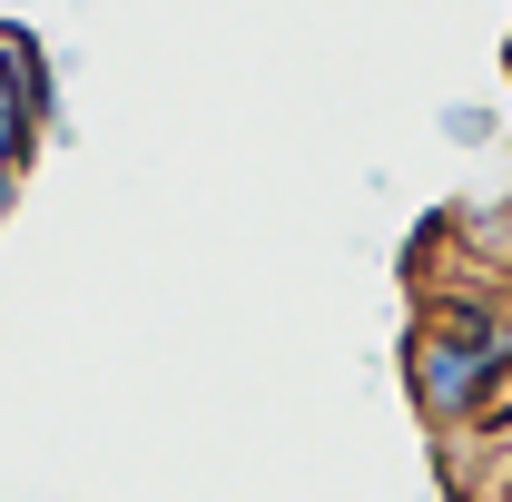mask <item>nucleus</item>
<instances>
[{
  "instance_id": "obj_5",
  "label": "nucleus",
  "mask_w": 512,
  "mask_h": 502,
  "mask_svg": "<svg viewBox=\"0 0 512 502\" xmlns=\"http://www.w3.org/2000/svg\"><path fill=\"white\" fill-rule=\"evenodd\" d=\"M493 502H512V434L493 443Z\"/></svg>"
},
{
  "instance_id": "obj_2",
  "label": "nucleus",
  "mask_w": 512,
  "mask_h": 502,
  "mask_svg": "<svg viewBox=\"0 0 512 502\" xmlns=\"http://www.w3.org/2000/svg\"><path fill=\"white\" fill-rule=\"evenodd\" d=\"M0 79L20 89V109L40 119V138L60 128V69H50V40H40L30 20H0Z\"/></svg>"
},
{
  "instance_id": "obj_4",
  "label": "nucleus",
  "mask_w": 512,
  "mask_h": 502,
  "mask_svg": "<svg viewBox=\"0 0 512 502\" xmlns=\"http://www.w3.org/2000/svg\"><path fill=\"white\" fill-rule=\"evenodd\" d=\"M493 128H503V119H493L483 99H453V109H444V138H453V148H493Z\"/></svg>"
},
{
  "instance_id": "obj_3",
  "label": "nucleus",
  "mask_w": 512,
  "mask_h": 502,
  "mask_svg": "<svg viewBox=\"0 0 512 502\" xmlns=\"http://www.w3.org/2000/svg\"><path fill=\"white\" fill-rule=\"evenodd\" d=\"M30 158H40V119H30V109H20V89L0 79V178H20Z\"/></svg>"
},
{
  "instance_id": "obj_1",
  "label": "nucleus",
  "mask_w": 512,
  "mask_h": 502,
  "mask_svg": "<svg viewBox=\"0 0 512 502\" xmlns=\"http://www.w3.org/2000/svg\"><path fill=\"white\" fill-rule=\"evenodd\" d=\"M404 394L444 443H473L512 424V306L493 286H444L424 296L404 335Z\"/></svg>"
}]
</instances>
